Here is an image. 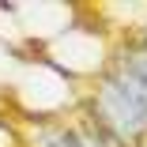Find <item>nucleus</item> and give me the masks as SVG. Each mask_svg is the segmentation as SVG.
I'll list each match as a JSON object with an SVG mask.
<instances>
[{"label":"nucleus","instance_id":"obj_1","mask_svg":"<svg viewBox=\"0 0 147 147\" xmlns=\"http://www.w3.org/2000/svg\"><path fill=\"white\" fill-rule=\"evenodd\" d=\"M98 121L125 143L147 132V57L128 61L121 79L98 91Z\"/></svg>","mask_w":147,"mask_h":147}]
</instances>
